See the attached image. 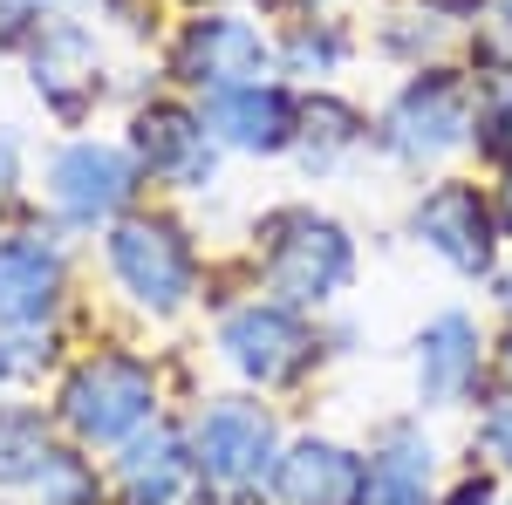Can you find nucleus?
Masks as SVG:
<instances>
[{"instance_id":"4","label":"nucleus","mask_w":512,"mask_h":505,"mask_svg":"<svg viewBox=\"0 0 512 505\" xmlns=\"http://www.w3.org/2000/svg\"><path fill=\"white\" fill-rule=\"evenodd\" d=\"M472 123H478L472 82L458 76V69H417L383 103V117H376V151L410 164V171H424L437 157L465 151L472 144Z\"/></svg>"},{"instance_id":"15","label":"nucleus","mask_w":512,"mask_h":505,"mask_svg":"<svg viewBox=\"0 0 512 505\" xmlns=\"http://www.w3.org/2000/svg\"><path fill=\"white\" fill-rule=\"evenodd\" d=\"M280 505H369V458L335 437H294L274 465Z\"/></svg>"},{"instance_id":"29","label":"nucleus","mask_w":512,"mask_h":505,"mask_svg":"<svg viewBox=\"0 0 512 505\" xmlns=\"http://www.w3.org/2000/svg\"><path fill=\"white\" fill-rule=\"evenodd\" d=\"M274 7H328V0H274Z\"/></svg>"},{"instance_id":"19","label":"nucleus","mask_w":512,"mask_h":505,"mask_svg":"<svg viewBox=\"0 0 512 505\" xmlns=\"http://www.w3.org/2000/svg\"><path fill=\"white\" fill-rule=\"evenodd\" d=\"M55 451H62V444H55V430H48L41 410L0 403V492H28L41 471H48Z\"/></svg>"},{"instance_id":"8","label":"nucleus","mask_w":512,"mask_h":505,"mask_svg":"<svg viewBox=\"0 0 512 505\" xmlns=\"http://www.w3.org/2000/svg\"><path fill=\"white\" fill-rule=\"evenodd\" d=\"M164 69L198 89V96H212V89H233V82H260L280 69L274 41L260 35V21H246V14H226V7H205L192 14L178 35H171V55H164Z\"/></svg>"},{"instance_id":"5","label":"nucleus","mask_w":512,"mask_h":505,"mask_svg":"<svg viewBox=\"0 0 512 505\" xmlns=\"http://www.w3.org/2000/svg\"><path fill=\"white\" fill-rule=\"evenodd\" d=\"M137 185H144V164L130 157V144H110V137H69L41 164V198H48L55 226H69V233H96L123 219Z\"/></svg>"},{"instance_id":"22","label":"nucleus","mask_w":512,"mask_h":505,"mask_svg":"<svg viewBox=\"0 0 512 505\" xmlns=\"http://www.w3.org/2000/svg\"><path fill=\"white\" fill-rule=\"evenodd\" d=\"M472 137H478V151L492 157V164H512V76L485 96V110H478L472 123Z\"/></svg>"},{"instance_id":"1","label":"nucleus","mask_w":512,"mask_h":505,"mask_svg":"<svg viewBox=\"0 0 512 505\" xmlns=\"http://www.w3.org/2000/svg\"><path fill=\"white\" fill-rule=\"evenodd\" d=\"M103 273L151 321H171L198 301V239L171 212H123L103 226Z\"/></svg>"},{"instance_id":"28","label":"nucleus","mask_w":512,"mask_h":505,"mask_svg":"<svg viewBox=\"0 0 512 505\" xmlns=\"http://www.w3.org/2000/svg\"><path fill=\"white\" fill-rule=\"evenodd\" d=\"M499 226L512 233V185H506V198H499Z\"/></svg>"},{"instance_id":"23","label":"nucleus","mask_w":512,"mask_h":505,"mask_svg":"<svg viewBox=\"0 0 512 505\" xmlns=\"http://www.w3.org/2000/svg\"><path fill=\"white\" fill-rule=\"evenodd\" d=\"M472 444H478V451H485V465L512 471V396H506V403H492V410L478 417Z\"/></svg>"},{"instance_id":"24","label":"nucleus","mask_w":512,"mask_h":505,"mask_svg":"<svg viewBox=\"0 0 512 505\" xmlns=\"http://www.w3.org/2000/svg\"><path fill=\"white\" fill-rule=\"evenodd\" d=\"M21 198V144L0 130V205H14Z\"/></svg>"},{"instance_id":"31","label":"nucleus","mask_w":512,"mask_h":505,"mask_svg":"<svg viewBox=\"0 0 512 505\" xmlns=\"http://www.w3.org/2000/svg\"><path fill=\"white\" fill-rule=\"evenodd\" d=\"M506 362H512V349H506Z\"/></svg>"},{"instance_id":"25","label":"nucleus","mask_w":512,"mask_h":505,"mask_svg":"<svg viewBox=\"0 0 512 505\" xmlns=\"http://www.w3.org/2000/svg\"><path fill=\"white\" fill-rule=\"evenodd\" d=\"M76 7H89V14L110 21V28H137V14H144V0H76Z\"/></svg>"},{"instance_id":"7","label":"nucleus","mask_w":512,"mask_h":505,"mask_svg":"<svg viewBox=\"0 0 512 505\" xmlns=\"http://www.w3.org/2000/svg\"><path fill=\"white\" fill-rule=\"evenodd\" d=\"M212 349L246 389H294L321 362V335L287 301H239L219 314Z\"/></svg>"},{"instance_id":"16","label":"nucleus","mask_w":512,"mask_h":505,"mask_svg":"<svg viewBox=\"0 0 512 505\" xmlns=\"http://www.w3.org/2000/svg\"><path fill=\"white\" fill-rule=\"evenodd\" d=\"M198 478V458H192V437H178V430H137L130 444H123L117 458V505H185L192 499Z\"/></svg>"},{"instance_id":"18","label":"nucleus","mask_w":512,"mask_h":505,"mask_svg":"<svg viewBox=\"0 0 512 505\" xmlns=\"http://www.w3.org/2000/svg\"><path fill=\"white\" fill-rule=\"evenodd\" d=\"M369 144V117L342 103V96H308L301 103V130H294V157H301V171L308 178H335V171H349L355 157Z\"/></svg>"},{"instance_id":"27","label":"nucleus","mask_w":512,"mask_h":505,"mask_svg":"<svg viewBox=\"0 0 512 505\" xmlns=\"http://www.w3.org/2000/svg\"><path fill=\"white\" fill-rule=\"evenodd\" d=\"M451 505H492V492H485V485H458V492H451Z\"/></svg>"},{"instance_id":"2","label":"nucleus","mask_w":512,"mask_h":505,"mask_svg":"<svg viewBox=\"0 0 512 505\" xmlns=\"http://www.w3.org/2000/svg\"><path fill=\"white\" fill-rule=\"evenodd\" d=\"M55 417L82 451H123L137 430L158 424V369L130 349H96L55 389Z\"/></svg>"},{"instance_id":"17","label":"nucleus","mask_w":512,"mask_h":505,"mask_svg":"<svg viewBox=\"0 0 512 505\" xmlns=\"http://www.w3.org/2000/svg\"><path fill=\"white\" fill-rule=\"evenodd\" d=\"M369 505H437V444L417 424H390L369 444Z\"/></svg>"},{"instance_id":"20","label":"nucleus","mask_w":512,"mask_h":505,"mask_svg":"<svg viewBox=\"0 0 512 505\" xmlns=\"http://www.w3.org/2000/svg\"><path fill=\"white\" fill-rule=\"evenodd\" d=\"M274 55H280L287 76H335L355 55V41H349L342 21H315V14H308V21H294V28L274 41Z\"/></svg>"},{"instance_id":"3","label":"nucleus","mask_w":512,"mask_h":505,"mask_svg":"<svg viewBox=\"0 0 512 505\" xmlns=\"http://www.w3.org/2000/svg\"><path fill=\"white\" fill-rule=\"evenodd\" d=\"M260 280L287 308H335L355 287V239L315 205H280L260 226Z\"/></svg>"},{"instance_id":"11","label":"nucleus","mask_w":512,"mask_h":505,"mask_svg":"<svg viewBox=\"0 0 512 505\" xmlns=\"http://www.w3.org/2000/svg\"><path fill=\"white\" fill-rule=\"evenodd\" d=\"M28 55V82H35L41 110L55 123H89L103 103V55H96V28L89 21H41V35L21 48Z\"/></svg>"},{"instance_id":"10","label":"nucleus","mask_w":512,"mask_h":505,"mask_svg":"<svg viewBox=\"0 0 512 505\" xmlns=\"http://www.w3.org/2000/svg\"><path fill=\"white\" fill-rule=\"evenodd\" d=\"M123 144L144 164V178H158L171 192H212V178H219V137H212L205 110H185V103H137Z\"/></svg>"},{"instance_id":"26","label":"nucleus","mask_w":512,"mask_h":505,"mask_svg":"<svg viewBox=\"0 0 512 505\" xmlns=\"http://www.w3.org/2000/svg\"><path fill=\"white\" fill-rule=\"evenodd\" d=\"M492 301L512 314V273H499V267H492Z\"/></svg>"},{"instance_id":"13","label":"nucleus","mask_w":512,"mask_h":505,"mask_svg":"<svg viewBox=\"0 0 512 505\" xmlns=\"http://www.w3.org/2000/svg\"><path fill=\"white\" fill-rule=\"evenodd\" d=\"M205 123H212V137H219V151H239V157H280V151H294L301 103H294V89H287V82L260 76V82L212 89V96H205Z\"/></svg>"},{"instance_id":"30","label":"nucleus","mask_w":512,"mask_h":505,"mask_svg":"<svg viewBox=\"0 0 512 505\" xmlns=\"http://www.w3.org/2000/svg\"><path fill=\"white\" fill-rule=\"evenodd\" d=\"M198 7H219V0H198Z\"/></svg>"},{"instance_id":"14","label":"nucleus","mask_w":512,"mask_h":505,"mask_svg":"<svg viewBox=\"0 0 512 505\" xmlns=\"http://www.w3.org/2000/svg\"><path fill=\"white\" fill-rule=\"evenodd\" d=\"M485 369V335L465 308H444L417 328V403L424 410H458L478 389Z\"/></svg>"},{"instance_id":"21","label":"nucleus","mask_w":512,"mask_h":505,"mask_svg":"<svg viewBox=\"0 0 512 505\" xmlns=\"http://www.w3.org/2000/svg\"><path fill=\"white\" fill-rule=\"evenodd\" d=\"M28 499H35V505H103V485H96L89 458L62 444V451L48 458V471H41L35 485H28Z\"/></svg>"},{"instance_id":"12","label":"nucleus","mask_w":512,"mask_h":505,"mask_svg":"<svg viewBox=\"0 0 512 505\" xmlns=\"http://www.w3.org/2000/svg\"><path fill=\"white\" fill-rule=\"evenodd\" d=\"M69 301V253L55 233H7L0 239V328L41 335Z\"/></svg>"},{"instance_id":"9","label":"nucleus","mask_w":512,"mask_h":505,"mask_svg":"<svg viewBox=\"0 0 512 505\" xmlns=\"http://www.w3.org/2000/svg\"><path fill=\"white\" fill-rule=\"evenodd\" d=\"M410 239L437 253L451 273H492L499 267V205L465 185V178H437L431 192L410 205Z\"/></svg>"},{"instance_id":"6","label":"nucleus","mask_w":512,"mask_h":505,"mask_svg":"<svg viewBox=\"0 0 512 505\" xmlns=\"http://www.w3.org/2000/svg\"><path fill=\"white\" fill-rule=\"evenodd\" d=\"M192 458H198V478L226 499H246L260 485H274V465H280V424L260 396H212L205 410L192 417Z\"/></svg>"}]
</instances>
